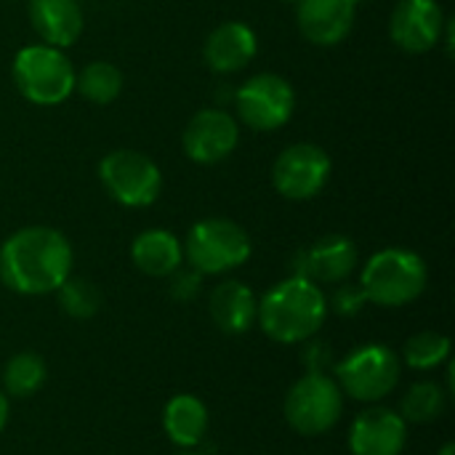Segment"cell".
<instances>
[{
	"mask_svg": "<svg viewBox=\"0 0 455 455\" xmlns=\"http://www.w3.org/2000/svg\"><path fill=\"white\" fill-rule=\"evenodd\" d=\"M445 19L437 0H400L389 16L392 43L405 53H427L443 40Z\"/></svg>",
	"mask_w": 455,
	"mask_h": 455,
	"instance_id": "7c38bea8",
	"label": "cell"
},
{
	"mask_svg": "<svg viewBox=\"0 0 455 455\" xmlns=\"http://www.w3.org/2000/svg\"><path fill=\"white\" fill-rule=\"evenodd\" d=\"M357 245L347 235H325L293 259V275L317 285H339L357 269Z\"/></svg>",
	"mask_w": 455,
	"mask_h": 455,
	"instance_id": "4fadbf2b",
	"label": "cell"
},
{
	"mask_svg": "<svg viewBox=\"0 0 455 455\" xmlns=\"http://www.w3.org/2000/svg\"><path fill=\"white\" fill-rule=\"evenodd\" d=\"M232 99L237 109V123L259 133L280 131L296 112L293 85L275 72H261L248 77L235 91Z\"/></svg>",
	"mask_w": 455,
	"mask_h": 455,
	"instance_id": "ba28073f",
	"label": "cell"
},
{
	"mask_svg": "<svg viewBox=\"0 0 455 455\" xmlns=\"http://www.w3.org/2000/svg\"><path fill=\"white\" fill-rule=\"evenodd\" d=\"M355 3H357V5H363V3H368V0H355Z\"/></svg>",
	"mask_w": 455,
	"mask_h": 455,
	"instance_id": "d6a6232c",
	"label": "cell"
},
{
	"mask_svg": "<svg viewBox=\"0 0 455 455\" xmlns=\"http://www.w3.org/2000/svg\"><path fill=\"white\" fill-rule=\"evenodd\" d=\"M163 429L179 448H197L208 432V408L192 395H176L163 411Z\"/></svg>",
	"mask_w": 455,
	"mask_h": 455,
	"instance_id": "ffe728a7",
	"label": "cell"
},
{
	"mask_svg": "<svg viewBox=\"0 0 455 455\" xmlns=\"http://www.w3.org/2000/svg\"><path fill=\"white\" fill-rule=\"evenodd\" d=\"M253 253L248 232L232 219L197 221L184 243V259L200 275H224L243 267Z\"/></svg>",
	"mask_w": 455,
	"mask_h": 455,
	"instance_id": "5b68a950",
	"label": "cell"
},
{
	"mask_svg": "<svg viewBox=\"0 0 455 455\" xmlns=\"http://www.w3.org/2000/svg\"><path fill=\"white\" fill-rule=\"evenodd\" d=\"M280 3H288V5H296L299 0H280Z\"/></svg>",
	"mask_w": 455,
	"mask_h": 455,
	"instance_id": "1f68e13d",
	"label": "cell"
},
{
	"mask_svg": "<svg viewBox=\"0 0 455 455\" xmlns=\"http://www.w3.org/2000/svg\"><path fill=\"white\" fill-rule=\"evenodd\" d=\"M75 75L67 53L45 43L21 48L11 64L16 91L35 107L64 104L75 93Z\"/></svg>",
	"mask_w": 455,
	"mask_h": 455,
	"instance_id": "277c9868",
	"label": "cell"
},
{
	"mask_svg": "<svg viewBox=\"0 0 455 455\" xmlns=\"http://www.w3.org/2000/svg\"><path fill=\"white\" fill-rule=\"evenodd\" d=\"M200 285H203V275L195 272L192 267H189V269H181V267H179V269L171 275V296H173L176 301H192V299L197 296Z\"/></svg>",
	"mask_w": 455,
	"mask_h": 455,
	"instance_id": "4316f807",
	"label": "cell"
},
{
	"mask_svg": "<svg viewBox=\"0 0 455 455\" xmlns=\"http://www.w3.org/2000/svg\"><path fill=\"white\" fill-rule=\"evenodd\" d=\"M131 261L147 277H171L184 264V245L168 229H144L131 243Z\"/></svg>",
	"mask_w": 455,
	"mask_h": 455,
	"instance_id": "d6986e66",
	"label": "cell"
},
{
	"mask_svg": "<svg viewBox=\"0 0 455 455\" xmlns=\"http://www.w3.org/2000/svg\"><path fill=\"white\" fill-rule=\"evenodd\" d=\"M357 3L355 0H299L296 24L299 32L320 48H333L344 43L355 27Z\"/></svg>",
	"mask_w": 455,
	"mask_h": 455,
	"instance_id": "5bb4252c",
	"label": "cell"
},
{
	"mask_svg": "<svg viewBox=\"0 0 455 455\" xmlns=\"http://www.w3.org/2000/svg\"><path fill=\"white\" fill-rule=\"evenodd\" d=\"M48 379V368H45V360L35 352H19L13 355L5 368H3V387H5V395L11 397H32L43 389Z\"/></svg>",
	"mask_w": 455,
	"mask_h": 455,
	"instance_id": "7402d4cb",
	"label": "cell"
},
{
	"mask_svg": "<svg viewBox=\"0 0 455 455\" xmlns=\"http://www.w3.org/2000/svg\"><path fill=\"white\" fill-rule=\"evenodd\" d=\"M451 357V339L437 331H421L405 341L403 360L413 371H432Z\"/></svg>",
	"mask_w": 455,
	"mask_h": 455,
	"instance_id": "cb8c5ba5",
	"label": "cell"
},
{
	"mask_svg": "<svg viewBox=\"0 0 455 455\" xmlns=\"http://www.w3.org/2000/svg\"><path fill=\"white\" fill-rule=\"evenodd\" d=\"M208 312H211L213 325L221 333L240 336V333H248L256 325L259 299L245 283L224 280V283H219L213 288L211 301H208Z\"/></svg>",
	"mask_w": 455,
	"mask_h": 455,
	"instance_id": "ac0fdd59",
	"label": "cell"
},
{
	"mask_svg": "<svg viewBox=\"0 0 455 455\" xmlns=\"http://www.w3.org/2000/svg\"><path fill=\"white\" fill-rule=\"evenodd\" d=\"M240 144V123L235 115H229L221 107L200 109L189 117L181 147L184 155L197 165H216L227 160Z\"/></svg>",
	"mask_w": 455,
	"mask_h": 455,
	"instance_id": "8fae6325",
	"label": "cell"
},
{
	"mask_svg": "<svg viewBox=\"0 0 455 455\" xmlns=\"http://www.w3.org/2000/svg\"><path fill=\"white\" fill-rule=\"evenodd\" d=\"M304 363L309 365V371L325 373V368L331 363V349L325 344H309L307 352H304Z\"/></svg>",
	"mask_w": 455,
	"mask_h": 455,
	"instance_id": "83f0119b",
	"label": "cell"
},
{
	"mask_svg": "<svg viewBox=\"0 0 455 455\" xmlns=\"http://www.w3.org/2000/svg\"><path fill=\"white\" fill-rule=\"evenodd\" d=\"M445 408H448V389H443L437 381H419L403 397L400 416L408 424H432L445 413Z\"/></svg>",
	"mask_w": 455,
	"mask_h": 455,
	"instance_id": "603a6c76",
	"label": "cell"
},
{
	"mask_svg": "<svg viewBox=\"0 0 455 455\" xmlns=\"http://www.w3.org/2000/svg\"><path fill=\"white\" fill-rule=\"evenodd\" d=\"M181 455H203V453H181Z\"/></svg>",
	"mask_w": 455,
	"mask_h": 455,
	"instance_id": "836d02e7",
	"label": "cell"
},
{
	"mask_svg": "<svg viewBox=\"0 0 455 455\" xmlns=\"http://www.w3.org/2000/svg\"><path fill=\"white\" fill-rule=\"evenodd\" d=\"M427 261L408 248H384L373 253L360 275V288L365 299L387 309L413 304L427 291Z\"/></svg>",
	"mask_w": 455,
	"mask_h": 455,
	"instance_id": "3957f363",
	"label": "cell"
},
{
	"mask_svg": "<svg viewBox=\"0 0 455 455\" xmlns=\"http://www.w3.org/2000/svg\"><path fill=\"white\" fill-rule=\"evenodd\" d=\"M440 455H455V445H453V443H448V445H445V448L440 451Z\"/></svg>",
	"mask_w": 455,
	"mask_h": 455,
	"instance_id": "4dcf8cb0",
	"label": "cell"
},
{
	"mask_svg": "<svg viewBox=\"0 0 455 455\" xmlns=\"http://www.w3.org/2000/svg\"><path fill=\"white\" fill-rule=\"evenodd\" d=\"M344 413V392L336 379L309 371L304 373L291 392L285 395V419L288 424L304 435L317 437L331 432Z\"/></svg>",
	"mask_w": 455,
	"mask_h": 455,
	"instance_id": "8992f818",
	"label": "cell"
},
{
	"mask_svg": "<svg viewBox=\"0 0 455 455\" xmlns=\"http://www.w3.org/2000/svg\"><path fill=\"white\" fill-rule=\"evenodd\" d=\"M408 443V421L389 408L360 413L349 429L352 455H400Z\"/></svg>",
	"mask_w": 455,
	"mask_h": 455,
	"instance_id": "9a60e30c",
	"label": "cell"
},
{
	"mask_svg": "<svg viewBox=\"0 0 455 455\" xmlns=\"http://www.w3.org/2000/svg\"><path fill=\"white\" fill-rule=\"evenodd\" d=\"M59 307L67 317L72 320H91L99 307H101V293L93 283L83 280V277H67L59 288Z\"/></svg>",
	"mask_w": 455,
	"mask_h": 455,
	"instance_id": "d4e9b609",
	"label": "cell"
},
{
	"mask_svg": "<svg viewBox=\"0 0 455 455\" xmlns=\"http://www.w3.org/2000/svg\"><path fill=\"white\" fill-rule=\"evenodd\" d=\"M99 181L107 195L125 208H147L163 192L157 163L136 149H112L99 163Z\"/></svg>",
	"mask_w": 455,
	"mask_h": 455,
	"instance_id": "52a82bcc",
	"label": "cell"
},
{
	"mask_svg": "<svg viewBox=\"0 0 455 455\" xmlns=\"http://www.w3.org/2000/svg\"><path fill=\"white\" fill-rule=\"evenodd\" d=\"M400 357L384 344H365L336 365V384L360 403H379L400 381Z\"/></svg>",
	"mask_w": 455,
	"mask_h": 455,
	"instance_id": "9c48e42d",
	"label": "cell"
},
{
	"mask_svg": "<svg viewBox=\"0 0 455 455\" xmlns=\"http://www.w3.org/2000/svg\"><path fill=\"white\" fill-rule=\"evenodd\" d=\"M75 91L96 104V107H107L112 104L120 91H123V75L115 64L104 61V59H96V61H88L77 75H75Z\"/></svg>",
	"mask_w": 455,
	"mask_h": 455,
	"instance_id": "44dd1931",
	"label": "cell"
},
{
	"mask_svg": "<svg viewBox=\"0 0 455 455\" xmlns=\"http://www.w3.org/2000/svg\"><path fill=\"white\" fill-rule=\"evenodd\" d=\"M443 37H445V48H448V56H453V43H455L453 19H445V29H443Z\"/></svg>",
	"mask_w": 455,
	"mask_h": 455,
	"instance_id": "f1b7e54d",
	"label": "cell"
},
{
	"mask_svg": "<svg viewBox=\"0 0 455 455\" xmlns=\"http://www.w3.org/2000/svg\"><path fill=\"white\" fill-rule=\"evenodd\" d=\"M29 24L35 35L53 48H69L77 43L85 27V16L77 0H29Z\"/></svg>",
	"mask_w": 455,
	"mask_h": 455,
	"instance_id": "e0dca14e",
	"label": "cell"
},
{
	"mask_svg": "<svg viewBox=\"0 0 455 455\" xmlns=\"http://www.w3.org/2000/svg\"><path fill=\"white\" fill-rule=\"evenodd\" d=\"M8 413H11V408H8V397L0 392V432L5 429V424H8Z\"/></svg>",
	"mask_w": 455,
	"mask_h": 455,
	"instance_id": "f546056e",
	"label": "cell"
},
{
	"mask_svg": "<svg viewBox=\"0 0 455 455\" xmlns=\"http://www.w3.org/2000/svg\"><path fill=\"white\" fill-rule=\"evenodd\" d=\"M72 245L53 227H24L0 245V283L19 296H45L72 275Z\"/></svg>",
	"mask_w": 455,
	"mask_h": 455,
	"instance_id": "6da1fadb",
	"label": "cell"
},
{
	"mask_svg": "<svg viewBox=\"0 0 455 455\" xmlns=\"http://www.w3.org/2000/svg\"><path fill=\"white\" fill-rule=\"evenodd\" d=\"M328 317L323 288L307 277H288L272 285L259 301L256 323L277 344H304L317 336Z\"/></svg>",
	"mask_w": 455,
	"mask_h": 455,
	"instance_id": "7a4b0ae2",
	"label": "cell"
},
{
	"mask_svg": "<svg viewBox=\"0 0 455 455\" xmlns=\"http://www.w3.org/2000/svg\"><path fill=\"white\" fill-rule=\"evenodd\" d=\"M365 304H368V299H365L363 288H360V285H352V283H339L336 293L331 296V307H333V312L341 315V317H355V315H360V309H363Z\"/></svg>",
	"mask_w": 455,
	"mask_h": 455,
	"instance_id": "484cf974",
	"label": "cell"
},
{
	"mask_svg": "<svg viewBox=\"0 0 455 455\" xmlns=\"http://www.w3.org/2000/svg\"><path fill=\"white\" fill-rule=\"evenodd\" d=\"M333 171L331 155L312 141H299L283 149L272 165V187L285 200H312L317 197Z\"/></svg>",
	"mask_w": 455,
	"mask_h": 455,
	"instance_id": "30bf717a",
	"label": "cell"
},
{
	"mask_svg": "<svg viewBox=\"0 0 455 455\" xmlns=\"http://www.w3.org/2000/svg\"><path fill=\"white\" fill-rule=\"evenodd\" d=\"M259 53V37L253 27L245 21H224L219 24L203 45V59L216 75L243 72Z\"/></svg>",
	"mask_w": 455,
	"mask_h": 455,
	"instance_id": "2e32d148",
	"label": "cell"
}]
</instances>
